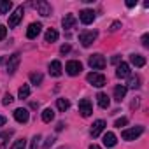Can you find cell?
Wrapping results in <instances>:
<instances>
[{
    "mask_svg": "<svg viewBox=\"0 0 149 149\" xmlns=\"http://www.w3.org/2000/svg\"><path fill=\"white\" fill-rule=\"evenodd\" d=\"M6 35H7V28H6L4 25H0V40H4Z\"/></svg>",
    "mask_w": 149,
    "mask_h": 149,
    "instance_id": "cell-32",
    "label": "cell"
},
{
    "mask_svg": "<svg viewBox=\"0 0 149 149\" xmlns=\"http://www.w3.org/2000/svg\"><path fill=\"white\" fill-rule=\"evenodd\" d=\"M65 70H67L68 76H79V74L83 72V65H81V61H77V60H70V61H67Z\"/></svg>",
    "mask_w": 149,
    "mask_h": 149,
    "instance_id": "cell-4",
    "label": "cell"
},
{
    "mask_svg": "<svg viewBox=\"0 0 149 149\" xmlns=\"http://www.w3.org/2000/svg\"><path fill=\"white\" fill-rule=\"evenodd\" d=\"M105 130V121L104 119H97L93 125H91V130H90V133H91V137L95 139V137H98L102 132Z\"/></svg>",
    "mask_w": 149,
    "mask_h": 149,
    "instance_id": "cell-12",
    "label": "cell"
},
{
    "mask_svg": "<svg viewBox=\"0 0 149 149\" xmlns=\"http://www.w3.org/2000/svg\"><path fill=\"white\" fill-rule=\"evenodd\" d=\"M97 102H98V105H100L102 109H107L109 104H111V100H109V97H107L105 93H98V95H97Z\"/></svg>",
    "mask_w": 149,
    "mask_h": 149,
    "instance_id": "cell-20",
    "label": "cell"
},
{
    "mask_svg": "<svg viewBox=\"0 0 149 149\" xmlns=\"http://www.w3.org/2000/svg\"><path fill=\"white\" fill-rule=\"evenodd\" d=\"M86 79H88V83H90L91 86H95V88L105 86V76H104V74H100V72H90L88 76H86Z\"/></svg>",
    "mask_w": 149,
    "mask_h": 149,
    "instance_id": "cell-1",
    "label": "cell"
},
{
    "mask_svg": "<svg viewBox=\"0 0 149 149\" xmlns=\"http://www.w3.org/2000/svg\"><path fill=\"white\" fill-rule=\"evenodd\" d=\"M137 6V0H128L126 2V7H135Z\"/></svg>",
    "mask_w": 149,
    "mask_h": 149,
    "instance_id": "cell-35",
    "label": "cell"
},
{
    "mask_svg": "<svg viewBox=\"0 0 149 149\" xmlns=\"http://www.w3.org/2000/svg\"><path fill=\"white\" fill-rule=\"evenodd\" d=\"M116 142H118V140H116V135H114L112 132H107V133L104 135V146H105V147H114Z\"/></svg>",
    "mask_w": 149,
    "mask_h": 149,
    "instance_id": "cell-17",
    "label": "cell"
},
{
    "mask_svg": "<svg viewBox=\"0 0 149 149\" xmlns=\"http://www.w3.org/2000/svg\"><path fill=\"white\" fill-rule=\"evenodd\" d=\"M112 63H119V56H114L112 58Z\"/></svg>",
    "mask_w": 149,
    "mask_h": 149,
    "instance_id": "cell-41",
    "label": "cell"
},
{
    "mask_svg": "<svg viewBox=\"0 0 149 149\" xmlns=\"http://www.w3.org/2000/svg\"><path fill=\"white\" fill-rule=\"evenodd\" d=\"M128 88H132V90L140 88V77L139 76H128Z\"/></svg>",
    "mask_w": 149,
    "mask_h": 149,
    "instance_id": "cell-22",
    "label": "cell"
},
{
    "mask_svg": "<svg viewBox=\"0 0 149 149\" xmlns=\"http://www.w3.org/2000/svg\"><path fill=\"white\" fill-rule=\"evenodd\" d=\"M13 100H14V98H13V95H6V97H4V100H2V104H4V105H11V104H13Z\"/></svg>",
    "mask_w": 149,
    "mask_h": 149,
    "instance_id": "cell-31",
    "label": "cell"
},
{
    "mask_svg": "<svg viewBox=\"0 0 149 149\" xmlns=\"http://www.w3.org/2000/svg\"><path fill=\"white\" fill-rule=\"evenodd\" d=\"M14 119H16L18 123H26V121L30 119V112H28V109H25V107L16 109V111H14Z\"/></svg>",
    "mask_w": 149,
    "mask_h": 149,
    "instance_id": "cell-11",
    "label": "cell"
},
{
    "mask_svg": "<svg viewBox=\"0 0 149 149\" xmlns=\"http://www.w3.org/2000/svg\"><path fill=\"white\" fill-rule=\"evenodd\" d=\"M97 35H98V33H97L95 30H90V32H83V33L79 35V42H81L84 47H90V46H91V44L97 40Z\"/></svg>",
    "mask_w": 149,
    "mask_h": 149,
    "instance_id": "cell-5",
    "label": "cell"
},
{
    "mask_svg": "<svg viewBox=\"0 0 149 149\" xmlns=\"http://www.w3.org/2000/svg\"><path fill=\"white\" fill-rule=\"evenodd\" d=\"M116 76H118L119 79H125V77H128V76H130V65L121 61V63L118 65V68H116Z\"/></svg>",
    "mask_w": 149,
    "mask_h": 149,
    "instance_id": "cell-13",
    "label": "cell"
},
{
    "mask_svg": "<svg viewBox=\"0 0 149 149\" xmlns=\"http://www.w3.org/2000/svg\"><path fill=\"white\" fill-rule=\"evenodd\" d=\"M19 61H21V56H19V53H14L13 56H9V61H7V74H9V76H13V74L18 70V67H19Z\"/></svg>",
    "mask_w": 149,
    "mask_h": 149,
    "instance_id": "cell-7",
    "label": "cell"
},
{
    "mask_svg": "<svg viewBox=\"0 0 149 149\" xmlns=\"http://www.w3.org/2000/svg\"><path fill=\"white\" fill-rule=\"evenodd\" d=\"M33 7L39 11V14H40V16H51V13H53V7H51V4H47L46 0L35 2V4H33Z\"/></svg>",
    "mask_w": 149,
    "mask_h": 149,
    "instance_id": "cell-9",
    "label": "cell"
},
{
    "mask_svg": "<svg viewBox=\"0 0 149 149\" xmlns=\"http://www.w3.org/2000/svg\"><path fill=\"white\" fill-rule=\"evenodd\" d=\"M60 149H68V147H60Z\"/></svg>",
    "mask_w": 149,
    "mask_h": 149,
    "instance_id": "cell-42",
    "label": "cell"
},
{
    "mask_svg": "<svg viewBox=\"0 0 149 149\" xmlns=\"http://www.w3.org/2000/svg\"><path fill=\"white\" fill-rule=\"evenodd\" d=\"M61 72H63V68H61V63H60L58 60H54V61L49 63V74H51V76L60 77V76H61Z\"/></svg>",
    "mask_w": 149,
    "mask_h": 149,
    "instance_id": "cell-14",
    "label": "cell"
},
{
    "mask_svg": "<svg viewBox=\"0 0 149 149\" xmlns=\"http://www.w3.org/2000/svg\"><path fill=\"white\" fill-rule=\"evenodd\" d=\"M119 26H121V23H119V21H116V23H112V28H111V30L114 32V30H118Z\"/></svg>",
    "mask_w": 149,
    "mask_h": 149,
    "instance_id": "cell-36",
    "label": "cell"
},
{
    "mask_svg": "<svg viewBox=\"0 0 149 149\" xmlns=\"http://www.w3.org/2000/svg\"><path fill=\"white\" fill-rule=\"evenodd\" d=\"M11 9H13L11 0H0V14H7Z\"/></svg>",
    "mask_w": 149,
    "mask_h": 149,
    "instance_id": "cell-21",
    "label": "cell"
},
{
    "mask_svg": "<svg viewBox=\"0 0 149 149\" xmlns=\"http://www.w3.org/2000/svg\"><path fill=\"white\" fill-rule=\"evenodd\" d=\"M23 13H25L23 6H19V7H16V9H14V13L9 16V28H14V26H18V25H19V21L23 19Z\"/></svg>",
    "mask_w": 149,
    "mask_h": 149,
    "instance_id": "cell-6",
    "label": "cell"
},
{
    "mask_svg": "<svg viewBox=\"0 0 149 149\" xmlns=\"http://www.w3.org/2000/svg\"><path fill=\"white\" fill-rule=\"evenodd\" d=\"M142 133H144V126H133V128L123 130V132H121V137H123L125 140H135V139H139Z\"/></svg>",
    "mask_w": 149,
    "mask_h": 149,
    "instance_id": "cell-2",
    "label": "cell"
},
{
    "mask_svg": "<svg viewBox=\"0 0 149 149\" xmlns=\"http://www.w3.org/2000/svg\"><path fill=\"white\" fill-rule=\"evenodd\" d=\"M130 61H132V65H135L137 68H140V67L146 65V58H144L142 54H132V56H130Z\"/></svg>",
    "mask_w": 149,
    "mask_h": 149,
    "instance_id": "cell-19",
    "label": "cell"
},
{
    "mask_svg": "<svg viewBox=\"0 0 149 149\" xmlns=\"http://www.w3.org/2000/svg\"><path fill=\"white\" fill-rule=\"evenodd\" d=\"M40 30H42V25H40V23H32V25L28 26V30H26V37H28V39H35V37L40 33Z\"/></svg>",
    "mask_w": 149,
    "mask_h": 149,
    "instance_id": "cell-15",
    "label": "cell"
},
{
    "mask_svg": "<svg viewBox=\"0 0 149 149\" xmlns=\"http://www.w3.org/2000/svg\"><path fill=\"white\" fill-rule=\"evenodd\" d=\"M126 125H128V119H126V118H119V119H116V123H114V126H118V128L126 126Z\"/></svg>",
    "mask_w": 149,
    "mask_h": 149,
    "instance_id": "cell-30",
    "label": "cell"
},
{
    "mask_svg": "<svg viewBox=\"0 0 149 149\" xmlns=\"http://www.w3.org/2000/svg\"><path fill=\"white\" fill-rule=\"evenodd\" d=\"M56 105H58V109H60L61 112H65V111L70 107V104H68L67 98H58V100H56Z\"/></svg>",
    "mask_w": 149,
    "mask_h": 149,
    "instance_id": "cell-27",
    "label": "cell"
},
{
    "mask_svg": "<svg viewBox=\"0 0 149 149\" xmlns=\"http://www.w3.org/2000/svg\"><path fill=\"white\" fill-rule=\"evenodd\" d=\"M40 140H42V137L37 133V135L32 139V146H30V149H39V146H40Z\"/></svg>",
    "mask_w": 149,
    "mask_h": 149,
    "instance_id": "cell-29",
    "label": "cell"
},
{
    "mask_svg": "<svg viewBox=\"0 0 149 149\" xmlns=\"http://www.w3.org/2000/svg\"><path fill=\"white\" fill-rule=\"evenodd\" d=\"M125 95H126V86H125V84H118V86L114 88V98H116L118 102H121V100L125 98Z\"/></svg>",
    "mask_w": 149,
    "mask_h": 149,
    "instance_id": "cell-16",
    "label": "cell"
},
{
    "mask_svg": "<svg viewBox=\"0 0 149 149\" xmlns=\"http://www.w3.org/2000/svg\"><path fill=\"white\" fill-rule=\"evenodd\" d=\"M30 81H32V84L39 86V84L42 83V74H40V72H32V74H30Z\"/></svg>",
    "mask_w": 149,
    "mask_h": 149,
    "instance_id": "cell-25",
    "label": "cell"
},
{
    "mask_svg": "<svg viewBox=\"0 0 149 149\" xmlns=\"http://www.w3.org/2000/svg\"><path fill=\"white\" fill-rule=\"evenodd\" d=\"M142 46H144V47H149V35H147V33L142 35Z\"/></svg>",
    "mask_w": 149,
    "mask_h": 149,
    "instance_id": "cell-34",
    "label": "cell"
},
{
    "mask_svg": "<svg viewBox=\"0 0 149 149\" xmlns=\"http://www.w3.org/2000/svg\"><path fill=\"white\" fill-rule=\"evenodd\" d=\"M54 40H58V32L54 28H49L46 32V42H54Z\"/></svg>",
    "mask_w": 149,
    "mask_h": 149,
    "instance_id": "cell-24",
    "label": "cell"
},
{
    "mask_svg": "<svg viewBox=\"0 0 149 149\" xmlns=\"http://www.w3.org/2000/svg\"><path fill=\"white\" fill-rule=\"evenodd\" d=\"M70 51V46H61V53L65 54V53H68Z\"/></svg>",
    "mask_w": 149,
    "mask_h": 149,
    "instance_id": "cell-37",
    "label": "cell"
},
{
    "mask_svg": "<svg viewBox=\"0 0 149 149\" xmlns=\"http://www.w3.org/2000/svg\"><path fill=\"white\" fill-rule=\"evenodd\" d=\"M74 25H76V16H74V14H67V16L61 19V26H63L65 30L72 28Z\"/></svg>",
    "mask_w": 149,
    "mask_h": 149,
    "instance_id": "cell-18",
    "label": "cell"
},
{
    "mask_svg": "<svg viewBox=\"0 0 149 149\" xmlns=\"http://www.w3.org/2000/svg\"><path fill=\"white\" fill-rule=\"evenodd\" d=\"M6 121H7V119H6V116H0V126H4V125H6Z\"/></svg>",
    "mask_w": 149,
    "mask_h": 149,
    "instance_id": "cell-38",
    "label": "cell"
},
{
    "mask_svg": "<svg viewBox=\"0 0 149 149\" xmlns=\"http://www.w3.org/2000/svg\"><path fill=\"white\" fill-rule=\"evenodd\" d=\"M63 126H65V125H63V123H58V126H56V130H58V132H60V130H63Z\"/></svg>",
    "mask_w": 149,
    "mask_h": 149,
    "instance_id": "cell-39",
    "label": "cell"
},
{
    "mask_svg": "<svg viewBox=\"0 0 149 149\" xmlns=\"http://www.w3.org/2000/svg\"><path fill=\"white\" fill-rule=\"evenodd\" d=\"M79 112H81L83 118H90V116H91V112H93V105H91V102H90L88 98L79 100Z\"/></svg>",
    "mask_w": 149,
    "mask_h": 149,
    "instance_id": "cell-8",
    "label": "cell"
},
{
    "mask_svg": "<svg viewBox=\"0 0 149 149\" xmlns=\"http://www.w3.org/2000/svg\"><path fill=\"white\" fill-rule=\"evenodd\" d=\"M79 19H81L84 25L93 23V21H95V13H93V9H83V11L79 13Z\"/></svg>",
    "mask_w": 149,
    "mask_h": 149,
    "instance_id": "cell-10",
    "label": "cell"
},
{
    "mask_svg": "<svg viewBox=\"0 0 149 149\" xmlns=\"http://www.w3.org/2000/svg\"><path fill=\"white\" fill-rule=\"evenodd\" d=\"M53 119H54L53 109H44V111H42V121H44V123H51Z\"/></svg>",
    "mask_w": 149,
    "mask_h": 149,
    "instance_id": "cell-23",
    "label": "cell"
},
{
    "mask_svg": "<svg viewBox=\"0 0 149 149\" xmlns=\"http://www.w3.org/2000/svg\"><path fill=\"white\" fill-rule=\"evenodd\" d=\"M88 63H90V67H91L93 70H104L107 61H105V58H104L102 54H98V53H97V54H91V56H90Z\"/></svg>",
    "mask_w": 149,
    "mask_h": 149,
    "instance_id": "cell-3",
    "label": "cell"
},
{
    "mask_svg": "<svg viewBox=\"0 0 149 149\" xmlns=\"http://www.w3.org/2000/svg\"><path fill=\"white\" fill-rule=\"evenodd\" d=\"M54 137H47V140H46V144H44V149H49V146H53L54 144Z\"/></svg>",
    "mask_w": 149,
    "mask_h": 149,
    "instance_id": "cell-33",
    "label": "cell"
},
{
    "mask_svg": "<svg viewBox=\"0 0 149 149\" xmlns=\"http://www.w3.org/2000/svg\"><path fill=\"white\" fill-rule=\"evenodd\" d=\"M26 147V140L25 139H18V140H14V144L11 146V149H25Z\"/></svg>",
    "mask_w": 149,
    "mask_h": 149,
    "instance_id": "cell-28",
    "label": "cell"
},
{
    "mask_svg": "<svg viewBox=\"0 0 149 149\" xmlns=\"http://www.w3.org/2000/svg\"><path fill=\"white\" fill-rule=\"evenodd\" d=\"M18 97L23 100V98H28L30 97V86L28 84H23L21 88H19V91H18Z\"/></svg>",
    "mask_w": 149,
    "mask_h": 149,
    "instance_id": "cell-26",
    "label": "cell"
},
{
    "mask_svg": "<svg viewBox=\"0 0 149 149\" xmlns=\"http://www.w3.org/2000/svg\"><path fill=\"white\" fill-rule=\"evenodd\" d=\"M90 149H102V147H100V146H97V144H91V146H90Z\"/></svg>",
    "mask_w": 149,
    "mask_h": 149,
    "instance_id": "cell-40",
    "label": "cell"
}]
</instances>
